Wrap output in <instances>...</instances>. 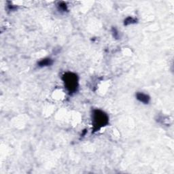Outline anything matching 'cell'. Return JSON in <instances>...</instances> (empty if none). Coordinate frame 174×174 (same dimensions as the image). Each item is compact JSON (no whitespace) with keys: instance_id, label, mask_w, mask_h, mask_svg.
<instances>
[{"instance_id":"obj_6","label":"cell","mask_w":174,"mask_h":174,"mask_svg":"<svg viewBox=\"0 0 174 174\" xmlns=\"http://www.w3.org/2000/svg\"><path fill=\"white\" fill-rule=\"evenodd\" d=\"M59 8L61 9L62 10H63V11H65L66 10V9H67V6H66V4H61L60 5H59Z\"/></svg>"},{"instance_id":"obj_4","label":"cell","mask_w":174,"mask_h":174,"mask_svg":"<svg viewBox=\"0 0 174 174\" xmlns=\"http://www.w3.org/2000/svg\"><path fill=\"white\" fill-rule=\"evenodd\" d=\"M53 64V60L50 58H44L40 61L38 63V65L40 67H46V66H50Z\"/></svg>"},{"instance_id":"obj_2","label":"cell","mask_w":174,"mask_h":174,"mask_svg":"<svg viewBox=\"0 0 174 174\" xmlns=\"http://www.w3.org/2000/svg\"><path fill=\"white\" fill-rule=\"evenodd\" d=\"M63 80L65 84V87L69 92L76 91L78 87V78L76 74L67 72L63 76Z\"/></svg>"},{"instance_id":"obj_3","label":"cell","mask_w":174,"mask_h":174,"mask_svg":"<svg viewBox=\"0 0 174 174\" xmlns=\"http://www.w3.org/2000/svg\"><path fill=\"white\" fill-rule=\"evenodd\" d=\"M136 98L137 100L139 101L140 102L144 103V104H148L150 101V97L148 95L143 93V92H137Z\"/></svg>"},{"instance_id":"obj_1","label":"cell","mask_w":174,"mask_h":174,"mask_svg":"<svg viewBox=\"0 0 174 174\" xmlns=\"http://www.w3.org/2000/svg\"><path fill=\"white\" fill-rule=\"evenodd\" d=\"M92 125L95 131L99 130L109 123V117L104 112L100 110H95L92 113Z\"/></svg>"},{"instance_id":"obj_5","label":"cell","mask_w":174,"mask_h":174,"mask_svg":"<svg viewBox=\"0 0 174 174\" xmlns=\"http://www.w3.org/2000/svg\"><path fill=\"white\" fill-rule=\"evenodd\" d=\"M135 22V20L132 17H128L125 21V25H129Z\"/></svg>"}]
</instances>
